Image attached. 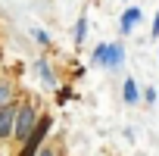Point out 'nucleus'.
I'll list each match as a JSON object with an SVG mask.
<instances>
[{"instance_id":"5","label":"nucleus","mask_w":159,"mask_h":156,"mask_svg":"<svg viewBox=\"0 0 159 156\" xmlns=\"http://www.w3.org/2000/svg\"><path fill=\"white\" fill-rule=\"evenodd\" d=\"M122 100H125L128 106L140 103V88H137V81H134V78H125V85H122Z\"/></svg>"},{"instance_id":"6","label":"nucleus","mask_w":159,"mask_h":156,"mask_svg":"<svg viewBox=\"0 0 159 156\" xmlns=\"http://www.w3.org/2000/svg\"><path fill=\"white\" fill-rule=\"evenodd\" d=\"M34 69H38V72L44 75V85H50V88L56 85V78H53V72H50V66H47L44 59H38V62H34Z\"/></svg>"},{"instance_id":"3","label":"nucleus","mask_w":159,"mask_h":156,"mask_svg":"<svg viewBox=\"0 0 159 156\" xmlns=\"http://www.w3.org/2000/svg\"><path fill=\"white\" fill-rule=\"evenodd\" d=\"M16 103H7L0 109V140H10L13 137V122H16Z\"/></svg>"},{"instance_id":"2","label":"nucleus","mask_w":159,"mask_h":156,"mask_svg":"<svg viewBox=\"0 0 159 156\" xmlns=\"http://www.w3.org/2000/svg\"><path fill=\"white\" fill-rule=\"evenodd\" d=\"M94 62L103 66V69H116L125 62V47L122 44H100L94 50Z\"/></svg>"},{"instance_id":"10","label":"nucleus","mask_w":159,"mask_h":156,"mask_svg":"<svg viewBox=\"0 0 159 156\" xmlns=\"http://www.w3.org/2000/svg\"><path fill=\"white\" fill-rule=\"evenodd\" d=\"M34 156H56V150H53V147H47V144H44V147H41V150H38V153H34Z\"/></svg>"},{"instance_id":"4","label":"nucleus","mask_w":159,"mask_h":156,"mask_svg":"<svg viewBox=\"0 0 159 156\" xmlns=\"http://www.w3.org/2000/svg\"><path fill=\"white\" fill-rule=\"evenodd\" d=\"M137 22H140V10H137V7H128V10L122 13V19H119V31H122V34H131V31L137 28Z\"/></svg>"},{"instance_id":"12","label":"nucleus","mask_w":159,"mask_h":156,"mask_svg":"<svg viewBox=\"0 0 159 156\" xmlns=\"http://www.w3.org/2000/svg\"><path fill=\"white\" fill-rule=\"evenodd\" d=\"M153 38H159V16L153 19Z\"/></svg>"},{"instance_id":"9","label":"nucleus","mask_w":159,"mask_h":156,"mask_svg":"<svg viewBox=\"0 0 159 156\" xmlns=\"http://www.w3.org/2000/svg\"><path fill=\"white\" fill-rule=\"evenodd\" d=\"M143 100L147 103H156V88H143Z\"/></svg>"},{"instance_id":"7","label":"nucleus","mask_w":159,"mask_h":156,"mask_svg":"<svg viewBox=\"0 0 159 156\" xmlns=\"http://www.w3.org/2000/svg\"><path fill=\"white\" fill-rule=\"evenodd\" d=\"M7 103H13V85L10 81H0V109Z\"/></svg>"},{"instance_id":"1","label":"nucleus","mask_w":159,"mask_h":156,"mask_svg":"<svg viewBox=\"0 0 159 156\" xmlns=\"http://www.w3.org/2000/svg\"><path fill=\"white\" fill-rule=\"evenodd\" d=\"M38 109H34V103H22L19 109H16V122H13V137L16 140H25L28 134H31V128L38 125Z\"/></svg>"},{"instance_id":"8","label":"nucleus","mask_w":159,"mask_h":156,"mask_svg":"<svg viewBox=\"0 0 159 156\" xmlns=\"http://www.w3.org/2000/svg\"><path fill=\"white\" fill-rule=\"evenodd\" d=\"M84 38H88V19L81 16L75 22V44H84Z\"/></svg>"},{"instance_id":"11","label":"nucleus","mask_w":159,"mask_h":156,"mask_svg":"<svg viewBox=\"0 0 159 156\" xmlns=\"http://www.w3.org/2000/svg\"><path fill=\"white\" fill-rule=\"evenodd\" d=\"M31 34H34V38H38V41H41V44H47V34H44V31H41V28H31Z\"/></svg>"}]
</instances>
